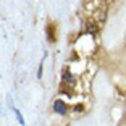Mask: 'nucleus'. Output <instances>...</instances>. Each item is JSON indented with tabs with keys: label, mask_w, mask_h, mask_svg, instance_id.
<instances>
[{
	"label": "nucleus",
	"mask_w": 126,
	"mask_h": 126,
	"mask_svg": "<svg viewBox=\"0 0 126 126\" xmlns=\"http://www.w3.org/2000/svg\"><path fill=\"white\" fill-rule=\"evenodd\" d=\"M121 126H126V121H125V123H121Z\"/></svg>",
	"instance_id": "7ed1b4c3"
},
{
	"label": "nucleus",
	"mask_w": 126,
	"mask_h": 126,
	"mask_svg": "<svg viewBox=\"0 0 126 126\" xmlns=\"http://www.w3.org/2000/svg\"><path fill=\"white\" fill-rule=\"evenodd\" d=\"M0 76H2V73H0Z\"/></svg>",
	"instance_id": "20e7f679"
},
{
	"label": "nucleus",
	"mask_w": 126,
	"mask_h": 126,
	"mask_svg": "<svg viewBox=\"0 0 126 126\" xmlns=\"http://www.w3.org/2000/svg\"><path fill=\"white\" fill-rule=\"evenodd\" d=\"M53 110H55L58 115H65L68 111V107L63 100H55V102H53Z\"/></svg>",
	"instance_id": "f257e3e1"
},
{
	"label": "nucleus",
	"mask_w": 126,
	"mask_h": 126,
	"mask_svg": "<svg viewBox=\"0 0 126 126\" xmlns=\"http://www.w3.org/2000/svg\"><path fill=\"white\" fill-rule=\"evenodd\" d=\"M13 111H15V116H16V120H18V123L21 126H26V123H24V118H23V115H21V111L18 110V108H13Z\"/></svg>",
	"instance_id": "f03ea898"
}]
</instances>
